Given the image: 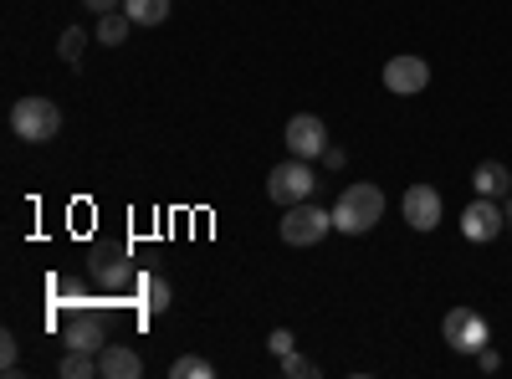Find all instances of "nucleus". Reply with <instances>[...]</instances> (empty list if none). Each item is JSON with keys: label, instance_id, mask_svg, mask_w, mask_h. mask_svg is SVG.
<instances>
[{"label": "nucleus", "instance_id": "nucleus-23", "mask_svg": "<svg viewBox=\"0 0 512 379\" xmlns=\"http://www.w3.org/2000/svg\"><path fill=\"white\" fill-rule=\"evenodd\" d=\"M472 359H477V369H482V374H497V369H502V354H497L492 344H487V349H477Z\"/></svg>", "mask_w": 512, "mask_h": 379}, {"label": "nucleus", "instance_id": "nucleus-3", "mask_svg": "<svg viewBox=\"0 0 512 379\" xmlns=\"http://www.w3.org/2000/svg\"><path fill=\"white\" fill-rule=\"evenodd\" d=\"M313 190H318V170H313V159H282V164H272V175H267V195L287 210V205H297V200H313Z\"/></svg>", "mask_w": 512, "mask_h": 379}, {"label": "nucleus", "instance_id": "nucleus-13", "mask_svg": "<svg viewBox=\"0 0 512 379\" xmlns=\"http://www.w3.org/2000/svg\"><path fill=\"white\" fill-rule=\"evenodd\" d=\"M123 11L134 26H164L169 21V0H123Z\"/></svg>", "mask_w": 512, "mask_h": 379}, {"label": "nucleus", "instance_id": "nucleus-18", "mask_svg": "<svg viewBox=\"0 0 512 379\" xmlns=\"http://www.w3.org/2000/svg\"><path fill=\"white\" fill-rule=\"evenodd\" d=\"M144 308H149V313H164V308H169V282H164V277H149V282H144Z\"/></svg>", "mask_w": 512, "mask_h": 379}, {"label": "nucleus", "instance_id": "nucleus-12", "mask_svg": "<svg viewBox=\"0 0 512 379\" xmlns=\"http://www.w3.org/2000/svg\"><path fill=\"white\" fill-rule=\"evenodd\" d=\"M472 190L487 195V200H507L512 195V170H507V164H497V159H482L477 170H472Z\"/></svg>", "mask_w": 512, "mask_h": 379}, {"label": "nucleus", "instance_id": "nucleus-1", "mask_svg": "<svg viewBox=\"0 0 512 379\" xmlns=\"http://www.w3.org/2000/svg\"><path fill=\"white\" fill-rule=\"evenodd\" d=\"M379 221H384V190L369 185V180L349 185L344 195L333 200V231H344V236H369Z\"/></svg>", "mask_w": 512, "mask_h": 379}, {"label": "nucleus", "instance_id": "nucleus-17", "mask_svg": "<svg viewBox=\"0 0 512 379\" xmlns=\"http://www.w3.org/2000/svg\"><path fill=\"white\" fill-rule=\"evenodd\" d=\"M82 47H88V31H82V26H67V31H62V41H57V52H62V62H72V67H77Z\"/></svg>", "mask_w": 512, "mask_h": 379}, {"label": "nucleus", "instance_id": "nucleus-22", "mask_svg": "<svg viewBox=\"0 0 512 379\" xmlns=\"http://www.w3.org/2000/svg\"><path fill=\"white\" fill-rule=\"evenodd\" d=\"M267 349H272L277 359H287V354L297 349V339H292V333H287V328H272V339H267Z\"/></svg>", "mask_w": 512, "mask_h": 379}, {"label": "nucleus", "instance_id": "nucleus-4", "mask_svg": "<svg viewBox=\"0 0 512 379\" xmlns=\"http://www.w3.org/2000/svg\"><path fill=\"white\" fill-rule=\"evenodd\" d=\"M277 231H282L287 246H318L333 231V210H323L313 200H297V205H287V216H282Z\"/></svg>", "mask_w": 512, "mask_h": 379}, {"label": "nucleus", "instance_id": "nucleus-10", "mask_svg": "<svg viewBox=\"0 0 512 379\" xmlns=\"http://www.w3.org/2000/svg\"><path fill=\"white\" fill-rule=\"evenodd\" d=\"M62 333H67V349L98 354L108 344V318H103V308H72L67 323H62Z\"/></svg>", "mask_w": 512, "mask_h": 379}, {"label": "nucleus", "instance_id": "nucleus-8", "mask_svg": "<svg viewBox=\"0 0 512 379\" xmlns=\"http://www.w3.org/2000/svg\"><path fill=\"white\" fill-rule=\"evenodd\" d=\"M400 210H405V221H410L415 231H436V226H441V210H446V200H441V190H436V185L415 180V185L400 195Z\"/></svg>", "mask_w": 512, "mask_h": 379}, {"label": "nucleus", "instance_id": "nucleus-26", "mask_svg": "<svg viewBox=\"0 0 512 379\" xmlns=\"http://www.w3.org/2000/svg\"><path fill=\"white\" fill-rule=\"evenodd\" d=\"M507 231H512V195H507Z\"/></svg>", "mask_w": 512, "mask_h": 379}, {"label": "nucleus", "instance_id": "nucleus-5", "mask_svg": "<svg viewBox=\"0 0 512 379\" xmlns=\"http://www.w3.org/2000/svg\"><path fill=\"white\" fill-rule=\"evenodd\" d=\"M441 333H446V344L456 354H477V349L492 344V328H487V318L477 308H451L446 323H441Z\"/></svg>", "mask_w": 512, "mask_h": 379}, {"label": "nucleus", "instance_id": "nucleus-14", "mask_svg": "<svg viewBox=\"0 0 512 379\" xmlns=\"http://www.w3.org/2000/svg\"><path fill=\"white\" fill-rule=\"evenodd\" d=\"M62 379H98L103 369H98V354H88V349H67L62 354Z\"/></svg>", "mask_w": 512, "mask_h": 379}, {"label": "nucleus", "instance_id": "nucleus-11", "mask_svg": "<svg viewBox=\"0 0 512 379\" xmlns=\"http://www.w3.org/2000/svg\"><path fill=\"white\" fill-rule=\"evenodd\" d=\"M98 369H103V379H139L144 374V359L128 349V344H103L98 349Z\"/></svg>", "mask_w": 512, "mask_h": 379}, {"label": "nucleus", "instance_id": "nucleus-21", "mask_svg": "<svg viewBox=\"0 0 512 379\" xmlns=\"http://www.w3.org/2000/svg\"><path fill=\"white\" fill-rule=\"evenodd\" d=\"M16 359H21V349H16V333H0V369L16 374Z\"/></svg>", "mask_w": 512, "mask_h": 379}, {"label": "nucleus", "instance_id": "nucleus-25", "mask_svg": "<svg viewBox=\"0 0 512 379\" xmlns=\"http://www.w3.org/2000/svg\"><path fill=\"white\" fill-rule=\"evenodd\" d=\"M344 159H349L344 149H333V144H328V154H323V164H328V170H344Z\"/></svg>", "mask_w": 512, "mask_h": 379}, {"label": "nucleus", "instance_id": "nucleus-6", "mask_svg": "<svg viewBox=\"0 0 512 379\" xmlns=\"http://www.w3.org/2000/svg\"><path fill=\"white\" fill-rule=\"evenodd\" d=\"M384 88H390L395 98H415V93H425L431 88V62L425 57H415V52H400V57H390L384 62Z\"/></svg>", "mask_w": 512, "mask_h": 379}, {"label": "nucleus", "instance_id": "nucleus-15", "mask_svg": "<svg viewBox=\"0 0 512 379\" xmlns=\"http://www.w3.org/2000/svg\"><path fill=\"white\" fill-rule=\"evenodd\" d=\"M128 26H134V21H128V11H108V16H98V41H103V47H123Z\"/></svg>", "mask_w": 512, "mask_h": 379}, {"label": "nucleus", "instance_id": "nucleus-16", "mask_svg": "<svg viewBox=\"0 0 512 379\" xmlns=\"http://www.w3.org/2000/svg\"><path fill=\"white\" fill-rule=\"evenodd\" d=\"M169 374H175V379H210V374H216V364L200 359V354H185V359L169 364Z\"/></svg>", "mask_w": 512, "mask_h": 379}, {"label": "nucleus", "instance_id": "nucleus-2", "mask_svg": "<svg viewBox=\"0 0 512 379\" xmlns=\"http://www.w3.org/2000/svg\"><path fill=\"white\" fill-rule=\"evenodd\" d=\"M11 129L26 144H52L62 134V108L52 98H36V93L31 98H16L11 103Z\"/></svg>", "mask_w": 512, "mask_h": 379}, {"label": "nucleus", "instance_id": "nucleus-19", "mask_svg": "<svg viewBox=\"0 0 512 379\" xmlns=\"http://www.w3.org/2000/svg\"><path fill=\"white\" fill-rule=\"evenodd\" d=\"M282 374H287V379H313V374H318V364H313V359H303V354L292 349V354L282 359Z\"/></svg>", "mask_w": 512, "mask_h": 379}, {"label": "nucleus", "instance_id": "nucleus-24", "mask_svg": "<svg viewBox=\"0 0 512 379\" xmlns=\"http://www.w3.org/2000/svg\"><path fill=\"white\" fill-rule=\"evenodd\" d=\"M82 11H88V16H108V11H123V0H82Z\"/></svg>", "mask_w": 512, "mask_h": 379}, {"label": "nucleus", "instance_id": "nucleus-9", "mask_svg": "<svg viewBox=\"0 0 512 379\" xmlns=\"http://www.w3.org/2000/svg\"><path fill=\"white\" fill-rule=\"evenodd\" d=\"M507 231V210H497V200H487V195H477L472 205L461 210V236L466 241H497Z\"/></svg>", "mask_w": 512, "mask_h": 379}, {"label": "nucleus", "instance_id": "nucleus-20", "mask_svg": "<svg viewBox=\"0 0 512 379\" xmlns=\"http://www.w3.org/2000/svg\"><path fill=\"white\" fill-rule=\"evenodd\" d=\"M93 272H98V282H108V287H123V282H128V267H123V257H113V262H98Z\"/></svg>", "mask_w": 512, "mask_h": 379}, {"label": "nucleus", "instance_id": "nucleus-7", "mask_svg": "<svg viewBox=\"0 0 512 379\" xmlns=\"http://www.w3.org/2000/svg\"><path fill=\"white\" fill-rule=\"evenodd\" d=\"M282 139H287V154H297V159H323L328 154V123L318 113H297V118H287Z\"/></svg>", "mask_w": 512, "mask_h": 379}]
</instances>
